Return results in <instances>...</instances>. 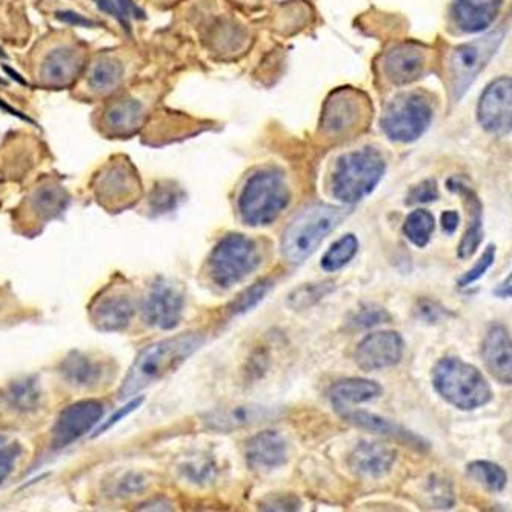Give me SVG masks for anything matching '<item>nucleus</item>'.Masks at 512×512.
<instances>
[{
  "instance_id": "f257e3e1",
  "label": "nucleus",
  "mask_w": 512,
  "mask_h": 512,
  "mask_svg": "<svg viewBox=\"0 0 512 512\" xmlns=\"http://www.w3.org/2000/svg\"><path fill=\"white\" fill-rule=\"evenodd\" d=\"M203 343V334L183 333L147 346L137 354L131 365L124 383L120 386L119 399H130L142 389L174 373L202 348Z\"/></svg>"
},
{
  "instance_id": "f03ea898",
  "label": "nucleus",
  "mask_w": 512,
  "mask_h": 512,
  "mask_svg": "<svg viewBox=\"0 0 512 512\" xmlns=\"http://www.w3.org/2000/svg\"><path fill=\"white\" fill-rule=\"evenodd\" d=\"M350 214V208L334 207L328 203H314L303 208L283 231L280 248L286 262L302 265Z\"/></svg>"
},
{
  "instance_id": "7ed1b4c3",
  "label": "nucleus",
  "mask_w": 512,
  "mask_h": 512,
  "mask_svg": "<svg viewBox=\"0 0 512 512\" xmlns=\"http://www.w3.org/2000/svg\"><path fill=\"white\" fill-rule=\"evenodd\" d=\"M431 382L436 393L459 411H476L493 402L494 391L485 374L460 357H443L434 365Z\"/></svg>"
},
{
  "instance_id": "20e7f679",
  "label": "nucleus",
  "mask_w": 512,
  "mask_h": 512,
  "mask_svg": "<svg viewBox=\"0 0 512 512\" xmlns=\"http://www.w3.org/2000/svg\"><path fill=\"white\" fill-rule=\"evenodd\" d=\"M291 202V191L282 174L262 170L253 174L239 196V213L248 227H270Z\"/></svg>"
},
{
  "instance_id": "39448f33",
  "label": "nucleus",
  "mask_w": 512,
  "mask_h": 512,
  "mask_svg": "<svg viewBox=\"0 0 512 512\" xmlns=\"http://www.w3.org/2000/svg\"><path fill=\"white\" fill-rule=\"evenodd\" d=\"M385 171V159L374 148L345 154L331 176V194L345 205H356L374 193Z\"/></svg>"
},
{
  "instance_id": "423d86ee",
  "label": "nucleus",
  "mask_w": 512,
  "mask_h": 512,
  "mask_svg": "<svg viewBox=\"0 0 512 512\" xmlns=\"http://www.w3.org/2000/svg\"><path fill=\"white\" fill-rule=\"evenodd\" d=\"M262 263L259 243L242 233L223 236L208 257L207 270L211 282L220 290H231L248 279Z\"/></svg>"
},
{
  "instance_id": "0eeeda50",
  "label": "nucleus",
  "mask_w": 512,
  "mask_h": 512,
  "mask_svg": "<svg viewBox=\"0 0 512 512\" xmlns=\"http://www.w3.org/2000/svg\"><path fill=\"white\" fill-rule=\"evenodd\" d=\"M87 62V50L79 40L57 34L45 40L36 51L33 74L45 88H65L76 82Z\"/></svg>"
},
{
  "instance_id": "6e6552de",
  "label": "nucleus",
  "mask_w": 512,
  "mask_h": 512,
  "mask_svg": "<svg viewBox=\"0 0 512 512\" xmlns=\"http://www.w3.org/2000/svg\"><path fill=\"white\" fill-rule=\"evenodd\" d=\"M503 37H505V31H496L482 39L460 45L451 53L448 71L454 100H459L473 85L489 60L493 59L497 48L502 44Z\"/></svg>"
},
{
  "instance_id": "1a4fd4ad",
  "label": "nucleus",
  "mask_w": 512,
  "mask_h": 512,
  "mask_svg": "<svg viewBox=\"0 0 512 512\" xmlns=\"http://www.w3.org/2000/svg\"><path fill=\"white\" fill-rule=\"evenodd\" d=\"M433 122V107L422 94H409L396 100L382 119L386 136L394 142H416Z\"/></svg>"
},
{
  "instance_id": "9d476101",
  "label": "nucleus",
  "mask_w": 512,
  "mask_h": 512,
  "mask_svg": "<svg viewBox=\"0 0 512 512\" xmlns=\"http://www.w3.org/2000/svg\"><path fill=\"white\" fill-rule=\"evenodd\" d=\"M183 311L185 293L179 285L168 279L153 283L143 303V317L148 325L163 331L174 330L182 320Z\"/></svg>"
},
{
  "instance_id": "9b49d317",
  "label": "nucleus",
  "mask_w": 512,
  "mask_h": 512,
  "mask_svg": "<svg viewBox=\"0 0 512 512\" xmlns=\"http://www.w3.org/2000/svg\"><path fill=\"white\" fill-rule=\"evenodd\" d=\"M130 64L122 53L99 54L94 57L93 62L88 64L87 73H85L80 91L82 96L88 99H104L116 93L125 79H127Z\"/></svg>"
},
{
  "instance_id": "f8f14e48",
  "label": "nucleus",
  "mask_w": 512,
  "mask_h": 512,
  "mask_svg": "<svg viewBox=\"0 0 512 512\" xmlns=\"http://www.w3.org/2000/svg\"><path fill=\"white\" fill-rule=\"evenodd\" d=\"M334 411L346 423L363 429V431H368V433L394 440L400 445L414 449L417 453L426 454L431 449V443L428 440L423 439L419 434L413 433L411 429L399 425V423L391 422V420L379 416V414L370 413L365 409H354L353 406L337 408Z\"/></svg>"
},
{
  "instance_id": "ddd939ff",
  "label": "nucleus",
  "mask_w": 512,
  "mask_h": 512,
  "mask_svg": "<svg viewBox=\"0 0 512 512\" xmlns=\"http://www.w3.org/2000/svg\"><path fill=\"white\" fill-rule=\"evenodd\" d=\"M405 340L397 331H377L363 337L357 345L354 360L365 373L393 368L402 362Z\"/></svg>"
},
{
  "instance_id": "4468645a",
  "label": "nucleus",
  "mask_w": 512,
  "mask_h": 512,
  "mask_svg": "<svg viewBox=\"0 0 512 512\" xmlns=\"http://www.w3.org/2000/svg\"><path fill=\"white\" fill-rule=\"evenodd\" d=\"M105 409L97 400H82L73 403L60 413L53 428L51 446L62 449L87 436L104 417Z\"/></svg>"
},
{
  "instance_id": "2eb2a0df",
  "label": "nucleus",
  "mask_w": 512,
  "mask_h": 512,
  "mask_svg": "<svg viewBox=\"0 0 512 512\" xmlns=\"http://www.w3.org/2000/svg\"><path fill=\"white\" fill-rule=\"evenodd\" d=\"M91 320L105 333L122 331L136 313V300L124 286H110L91 305Z\"/></svg>"
},
{
  "instance_id": "dca6fc26",
  "label": "nucleus",
  "mask_w": 512,
  "mask_h": 512,
  "mask_svg": "<svg viewBox=\"0 0 512 512\" xmlns=\"http://www.w3.org/2000/svg\"><path fill=\"white\" fill-rule=\"evenodd\" d=\"M147 116V102L137 91L111 99L100 114L99 130L107 136L125 137L136 133Z\"/></svg>"
},
{
  "instance_id": "f3484780",
  "label": "nucleus",
  "mask_w": 512,
  "mask_h": 512,
  "mask_svg": "<svg viewBox=\"0 0 512 512\" xmlns=\"http://www.w3.org/2000/svg\"><path fill=\"white\" fill-rule=\"evenodd\" d=\"M511 77H499L486 88L480 97L479 122L486 131L493 134H508L511 131L512 116Z\"/></svg>"
},
{
  "instance_id": "a211bd4d",
  "label": "nucleus",
  "mask_w": 512,
  "mask_h": 512,
  "mask_svg": "<svg viewBox=\"0 0 512 512\" xmlns=\"http://www.w3.org/2000/svg\"><path fill=\"white\" fill-rule=\"evenodd\" d=\"M283 411L276 406L259 405V403H237V405L220 408L208 414L205 422L214 431L231 433L237 429L251 428L279 419Z\"/></svg>"
},
{
  "instance_id": "6ab92c4d",
  "label": "nucleus",
  "mask_w": 512,
  "mask_h": 512,
  "mask_svg": "<svg viewBox=\"0 0 512 512\" xmlns=\"http://www.w3.org/2000/svg\"><path fill=\"white\" fill-rule=\"evenodd\" d=\"M290 445L279 431L266 429L251 437L245 445V460L253 471L268 473L288 463Z\"/></svg>"
},
{
  "instance_id": "aec40b11",
  "label": "nucleus",
  "mask_w": 512,
  "mask_h": 512,
  "mask_svg": "<svg viewBox=\"0 0 512 512\" xmlns=\"http://www.w3.org/2000/svg\"><path fill=\"white\" fill-rule=\"evenodd\" d=\"M482 359L489 374L500 385L512 382V340L508 328L502 323L489 328L482 343Z\"/></svg>"
},
{
  "instance_id": "412c9836",
  "label": "nucleus",
  "mask_w": 512,
  "mask_h": 512,
  "mask_svg": "<svg viewBox=\"0 0 512 512\" xmlns=\"http://www.w3.org/2000/svg\"><path fill=\"white\" fill-rule=\"evenodd\" d=\"M397 460L396 449L379 442H360L348 457V466L362 479H382L391 473Z\"/></svg>"
},
{
  "instance_id": "4be33fe9",
  "label": "nucleus",
  "mask_w": 512,
  "mask_h": 512,
  "mask_svg": "<svg viewBox=\"0 0 512 512\" xmlns=\"http://www.w3.org/2000/svg\"><path fill=\"white\" fill-rule=\"evenodd\" d=\"M362 113V102L357 93L340 90L326 102L322 116V128L328 134L340 136L356 127Z\"/></svg>"
},
{
  "instance_id": "5701e85b",
  "label": "nucleus",
  "mask_w": 512,
  "mask_h": 512,
  "mask_svg": "<svg viewBox=\"0 0 512 512\" xmlns=\"http://www.w3.org/2000/svg\"><path fill=\"white\" fill-rule=\"evenodd\" d=\"M448 190L453 193L459 194L465 200L468 213L471 214V222L460 240L459 247H457V256L460 260H468L479 251L480 245L483 242V207L477 194L474 193L468 185L460 182L459 179H449Z\"/></svg>"
},
{
  "instance_id": "b1692460",
  "label": "nucleus",
  "mask_w": 512,
  "mask_h": 512,
  "mask_svg": "<svg viewBox=\"0 0 512 512\" xmlns=\"http://www.w3.org/2000/svg\"><path fill=\"white\" fill-rule=\"evenodd\" d=\"M139 188V179L136 171L131 167L128 160L122 159L120 162H111L107 170L100 174L97 180V196L99 200H108V202H124L131 199Z\"/></svg>"
},
{
  "instance_id": "393cba45",
  "label": "nucleus",
  "mask_w": 512,
  "mask_h": 512,
  "mask_svg": "<svg viewBox=\"0 0 512 512\" xmlns=\"http://www.w3.org/2000/svg\"><path fill=\"white\" fill-rule=\"evenodd\" d=\"M426 67V53L419 45L405 44L386 54L383 68L393 84L406 85L422 76Z\"/></svg>"
},
{
  "instance_id": "a878e982",
  "label": "nucleus",
  "mask_w": 512,
  "mask_h": 512,
  "mask_svg": "<svg viewBox=\"0 0 512 512\" xmlns=\"http://www.w3.org/2000/svg\"><path fill=\"white\" fill-rule=\"evenodd\" d=\"M503 0H456L453 5L454 24L463 33H480L493 25Z\"/></svg>"
},
{
  "instance_id": "bb28decb",
  "label": "nucleus",
  "mask_w": 512,
  "mask_h": 512,
  "mask_svg": "<svg viewBox=\"0 0 512 512\" xmlns=\"http://www.w3.org/2000/svg\"><path fill=\"white\" fill-rule=\"evenodd\" d=\"M383 394V388L374 380L350 377L339 380L331 385L328 391L333 409L345 408V406L362 405L379 399Z\"/></svg>"
},
{
  "instance_id": "cd10ccee",
  "label": "nucleus",
  "mask_w": 512,
  "mask_h": 512,
  "mask_svg": "<svg viewBox=\"0 0 512 512\" xmlns=\"http://www.w3.org/2000/svg\"><path fill=\"white\" fill-rule=\"evenodd\" d=\"M60 374L76 388H93L104 379V365L87 354L71 353L60 366Z\"/></svg>"
},
{
  "instance_id": "c85d7f7f",
  "label": "nucleus",
  "mask_w": 512,
  "mask_h": 512,
  "mask_svg": "<svg viewBox=\"0 0 512 512\" xmlns=\"http://www.w3.org/2000/svg\"><path fill=\"white\" fill-rule=\"evenodd\" d=\"M334 290H336V283L333 280L303 283L288 294L286 306L293 311L310 310L314 305L322 302L325 297L334 293Z\"/></svg>"
},
{
  "instance_id": "c756f323",
  "label": "nucleus",
  "mask_w": 512,
  "mask_h": 512,
  "mask_svg": "<svg viewBox=\"0 0 512 512\" xmlns=\"http://www.w3.org/2000/svg\"><path fill=\"white\" fill-rule=\"evenodd\" d=\"M466 474L477 485L493 494L503 493L508 486V474L502 466L489 460H476L466 466Z\"/></svg>"
},
{
  "instance_id": "7c9ffc66",
  "label": "nucleus",
  "mask_w": 512,
  "mask_h": 512,
  "mask_svg": "<svg viewBox=\"0 0 512 512\" xmlns=\"http://www.w3.org/2000/svg\"><path fill=\"white\" fill-rule=\"evenodd\" d=\"M359 253V239L356 234L350 233L340 237L323 254L320 266L325 273H337L345 268Z\"/></svg>"
},
{
  "instance_id": "2f4dec72",
  "label": "nucleus",
  "mask_w": 512,
  "mask_h": 512,
  "mask_svg": "<svg viewBox=\"0 0 512 512\" xmlns=\"http://www.w3.org/2000/svg\"><path fill=\"white\" fill-rule=\"evenodd\" d=\"M434 230H436V219L433 213L428 210H416L408 214L403 223V234L406 239L413 243L414 247L426 248L431 242Z\"/></svg>"
},
{
  "instance_id": "473e14b6",
  "label": "nucleus",
  "mask_w": 512,
  "mask_h": 512,
  "mask_svg": "<svg viewBox=\"0 0 512 512\" xmlns=\"http://www.w3.org/2000/svg\"><path fill=\"white\" fill-rule=\"evenodd\" d=\"M274 290V280L270 277L257 280L253 285L248 286L233 302L228 306V313L233 317L245 316L256 310L257 306L268 297V294Z\"/></svg>"
},
{
  "instance_id": "72a5a7b5",
  "label": "nucleus",
  "mask_w": 512,
  "mask_h": 512,
  "mask_svg": "<svg viewBox=\"0 0 512 512\" xmlns=\"http://www.w3.org/2000/svg\"><path fill=\"white\" fill-rule=\"evenodd\" d=\"M31 203H33V210L37 211L39 216L50 219L67 208L68 196L56 185H44L37 188L36 193L31 197Z\"/></svg>"
},
{
  "instance_id": "f704fd0d",
  "label": "nucleus",
  "mask_w": 512,
  "mask_h": 512,
  "mask_svg": "<svg viewBox=\"0 0 512 512\" xmlns=\"http://www.w3.org/2000/svg\"><path fill=\"white\" fill-rule=\"evenodd\" d=\"M393 320L391 314L377 305H365L357 310L356 313L351 316L350 328L354 331L362 330H373L376 326L383 325V323H389Z\"/></svg>"
},
{
  "instance_id": "c9c22d12",
  "label": "nucleus",
  "mask_w": 512,
  "mask_h": 512,
  "mask_svg": "<svg viewBox=\"0 0 512 512\" xmlns=\"http://www.w3.org/2000/svg\"><path fill=\"white\" fill-rule=\"evenodd\" d=\"M7 399L10 400L11 406L14 408L20 409V411H31L39 405L40 391L36 382L28 379L11 386Z\"/></svg>"
},
{
  "instance_id": "e433bc0d",
  "label": "nucleus",
  "mask_w": 512,
  "mask_h": 512,
  "mask_svg": "<svg viewBox=\"0 0 512 512\" xmlns=\"http://www.w3.org/2000/svg\"><path fill=\"white\" fill-rule=\"evenodd\" d=\"M414 316L426 325H437V323L445 322L449 317H453L454 314L437 300L420 297L414 305Z\"/></svg>"
},
{
  "instance_id": "4c0bfd02",
  "label": "nucleus",
  "mask_w": 512,
  "mask_h": 512,
  "mask_svg": "<svg viewBox=\"0 0 512 512\" xmlns=\"http://www.w3.org/2000/svg\"><path fill=\"white\" fill-rule=\"evenodd\" d=\"M20 454H22L20 443L0 434V485L13 473Z\"/></svg>"
},
{
  "instance_id": "58836bf2",
  "label": "nucleus",
  "mask_w": 512,
  "mask_h": 512,
  "mask_svg": "<svg viewBox=\"0 0 512 512\" xmlns=\"http://www.w3.org/2000/svg\"><path fill=\"white\" fill-rule=\"evenodd\" d=\"M497 256V247L494 243H489L488 247L483 251L482 257L477 260L476 265L471 268V270L466 271L459 280H457V285L459 288H468V286L476 283L477 280L482 279L486 273H488L489 268L494 265L496 262Z\"/></svg>"
},
{
  "instance_id": "ea45409f",
  "label": "nucleus",
  "mask_w": 512,
  "mask_h": 512,
  "mask_svg": "<svg viewBox=\"0 0 512 512\" xmlns=\"http://www.w3.org/2000/svg\"><path fill=\"white\" fill-rule=\"evenodd\" d=\"M300 508H302V500L291 493L268 494L259 502V509L262 511L290 512L299 511Z\"/></svg>"
},
{
  "instance_id": "a19ab883",
  "label": "nucleus",
  "mask_w": 512,
  "mask_h": 512,
  "mask_svg": "<svg viewBox=\"0 0 512 512\" xmlns=\"http://www.w3.org/2000/svg\"><path fill=\"white\" fill-rule=\"evenodd\" d=\"M439 187L434 179L425 180L413 190L409 191L406 197V205H422V203H431L439 199Z\"/></svg>"
},
{
  "instance_id": "79ce46f5",
  "label": "nucleus",
  "mask_w": 512,
  "mask_h": 512,
  "mask_svg": "<svg viewBox=\"0 0 512 512\" xmlns=\"http://www.w3.org/2000/svg\"><path fill=\"white\" fill-rule=\"evenodd\" d=\"M177 200H179V196H177L176 190L159 187L154 191L151 205H153V210L157 211V213H168V211L174 210L177 207Z\"/></svg>"
},
{
  "instance_id": "37998d69",
  "label": "nucleus",
  "mask_w": 512,
  "mask_h": 512,
  "mask_svg": "<svg viewBox=\"0 0 512 512\" xmlns=\"http://www.w3.org/2000/svg\"><path fill=\"white\" fill-rule=\"evenodd\" d=\"M94 4H96V7L99 8L102 13H107L108 16L114 17V19L122 25V28H124L128 34H131V22L127 20V17L120 11L117 0H94Z\"/></svg>"
},
{
  "instance_id": "c03bdc74",
  "label": "nucleus",
  "mask_w": 512,
  "mask_h": 512,
  "mask_svg": "<svg viewBox=\"0 0 512 512\" xmlns=\"http://www.w3.org/2000/svg\"><path fill=\"white\" fill-rule=\"evenodd\" d=\"M56 19L62 24L71 25V27L96 28L99 27L97 22L82 16V14L74 13V11H57Z\"/></svg>"
},
{
  "instance_id": "a18cd8bd",
  "label": "nucleus",
  "mask_w": 512,
  "mask_h": 512,
  "mask_svg": "<svg viewBox=\"0 0 512 512\" xmlns=\"http://www.w3.org/2000/svg\"><path fill=\"white\" fill-rule=\"evenodd\" d=\"M117 4H119L120 11L127 17V20L131 19H147L145 16V11L140 10L136 4H134V0H117Z\"/></svg>"
},
{
  "instance_id": "49530a36",
  "label": "nucleus",
  "mask_w": 512,
  "mask_h": 512,
  "mask_svg": "<svg viewBox=\"0 0 512 512\" xmlns=\"http://www.w3.org/2000/svg\"><path fill=\"white\" fill-rule=\"evenodd\" d=\"M143 399L139 400H133V402L128 403L127 406H125L124 409H120L119 413L116 414V416H111V419L108 420V422L104 423V426L102 428L97 429V434H102L104 431H107L108 428H111V426L116 425L117 422H119L122 417H127L128 414L133 413L134 409L137 408V406L142 403Z\"/></svg>"
},
{
  "instance_id": "de8ad7c7",
  "label": "nucleus",
  "mask_w": 512,
  "mask_h": 512,
  "mask_svg": "<svg viewBox=\"0 0 512 512\" xmlns=\"http://www.w3.org/2000/svg\"><path fill=\"white\" fill-rule=\"evenodd\" d=\"M460 225V214L454 210L445 211L442 214V230L445 231L448 236H453L456 233L457 228Z\"/></svg>"
},
{
  "instance_id": "09e8293b",
  "label": "nucleus",
  "mask_w": 512,
  "mask_h": 512,
  "mask_svg": "<svg viewBox=\"0 0 512 512\" xmlns=\"http://www.w3.org/2000/svg\"><path fill=\"white\" fill-rule=\"evenodd\" d=\"M494 296L499 297V299H509L512 296V276L509 274L502 283L494 288Z\"/></svg>"
},
{
  "instance_id": "8fccbe9b",
  "label": "nucleus",
  "mask_w": 512,
  "mask_h": 512,
  "mask_svg": "<svg viewBox=\"0 0 512 512\" xmlns=\"http://www.w3.org/2000/svg\"><path fill=\"white\" fill-rule=\"evenodd\" d=\"M0 108H4V110L10 111V114H13V116L19 117V119L25 120V122H30V124L34 125V120H31L30 117L25 116V114L19 113L17 110H13L10 105L4 104V102H0Z\"/></svg>"
},
{
  "instance_id": "3c124183",
  "label": "nucleus",
  "mask_w": 512,
  "mask_h": 512,
  "mask_svg": "<svg viewBox=\"0 0 512 512\" xmlns=\"http://www.w3.org/2000/svg\"><path fill=\"white\" fill-rule=\"evenodd\" d=\"M4 70L10 74L11 79H16L20 85H27V80H25L24 77H20L19 73H16V71L10 70L8 67H5Z\"/></svg>"
},
{
  "instance_id": "603ef678",
  "label": "nucleus",
  "mask_w": 512,
  "mask_h": 512,
  "mask_svg": "<svg viewBox=\"0 0 512 512\" xmlns=\"http://www.w3.org/2000/svg\"><path fill=\"white\" fill-rule=\"evenodd\" d=\"M0 59H7V53L0 48Z\"/></svg>"
}]
</instances>
